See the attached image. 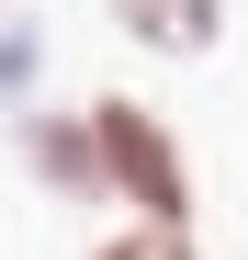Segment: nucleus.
I'll return each mask as SVG.
<instances>
[{"label": "nucleus", "mask_w": 248, "mask_h": 260, "mask_svg": "<svg viewBox=\"0 0 248 260\" xmlns=\"http://www.w3.org/2000/svg\"><path fill=\"white\" fill-rule=\"evenodd\" d=\"M91 158H102V192L136 215V226L192 238V158H181V136H170L136 91H102V102H91Z\"/></svg>", "instance_id": "nucleus-1"}, {"label": "nucleus", "mask_w": 248, "mask_h": 260, "mask_svg": "<svg viewBox=\"0 0 248 260\" xmlns=\"http://www.w3.org/2000/svg\"><path fill=\"white\" fill-rule=\"evenodd\" d=\"M113 23L136 34V46H158V57H192V46H215L226 0H113Z\"/></svg>", "instance_id": "nucleus-2"}, {"label": "nucleus", "mask_w": 248, "mask_h": 260, "mask_svg": "<svg viewBox=\"0 0 248 260\" xmlns=\"http://www.w3.org/2000/svg\"><path fill=\"white\" fill-rule=\"evenodd\" d=\"M23 147L57 192H102V158H91V113H23Z\"/></svg>", "instance_id": "nucleus-3"}, {"label": "nucleus", "mask_w": 248, "mask_h": 260, "mask_svg": "<svg viewBox=\"0 0 248 260\" xmlns=\"http://www.w3.org/2000/svg\"><path fill=\"white\" fill-rule=\"evenodd\" d=\"M91 260H192V238H158V226H113Z\"/></svg>", "instance_id": "nucleus-4"}]
</instances>
